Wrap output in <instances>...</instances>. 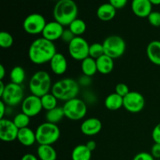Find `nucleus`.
Instances as JSON below:
<instances>
[{
	"instance_id": "f257e3e1",
	"label": "nucleus",
	"mask_w": 160,
	"mask_h": 160,
	"mask_svg": "<svg viewBox=\"0 0 160 160\" xmlns=\"http://www.w3.org/2000/svg\"><path fill=\"white\" fill-rule=\"evenodd\" d=\"M56 53V47L53 42L42 37L35 39L31 44L28 49V57L34 64L42 65L49 62Z\"/></svg>"
},
{
	"instance_id": "f03ea898",
	"label": "nucleus",
	"mask_w": 160,
	"mask_h": 160,
	"mask_svg": "<svg viewBox=\"0 0 160 160\" xmlns=\"http://www.w3.org/2000/svg\"><path fill=\"white\" fill-rule=\"evenodd\" d=\"M78 8L73 0H58L53 9V17L62 26H69L78 18Z\"/></svg>"
},
{
	"instance_id": "7ed1b4c3",
	"label": "nucleus",
	"mask_w": 160,
	"mask_h": 160,
	"mask_svg": "<svg viewBox=\"0 0 160 160\" xmlns=\"http://www.w3.org/2000/svg\"><path fill=\"white\" fill-rule=\"evenodd\" d=\"M80 92V85L74 79L63 78L52 84L51 92L58 100L67 102L77 98Z\"/></svg>"
},
{
	"instance_id": "20e7f679",
	"label": "nucleus",
	"mask_w": 160,
	"mask_h": 160,
	"mask_svg": "<svg viewBox=\"0 0 160 160\" xmlns=\"http://www.w3.org/2000/svg\"><path fill=\"white\" fill-rule=\"evenodd\" d=\"M52 78L48 72L38 70L31 77L29 81V89L32 95L42 97L52 90Z\"/></svg>"
},
{
	"instance_id": "39448f33",
	"label": "nucleus",
	"mask_w": 160,
	"mask_h": 160,
	"mask_svg": "<svg viewBox=\"0 0 160 160\" xmlns=\"http://www.w3.org/2000/svg\"><path fill=\"white\" fill-rule=\"evenodd\" d=\"M36 140L39 145H52L60 137V130L55 123L45 122L39 125L35 131Z\"/></svg>"
},
{
	"instance_id": "423d86ee",
	"label": "nucleus",
	"mask_w": 160,
	"mask_h": 160,
	"mask_svg": "<svg viewBox=\"0 0 160 160\" xmlns=\"http://www.w3.org/2000/svg\"><path fill=\"white\" fill-rule=\"evenodd\" d=\"M65 117L70 120H81L87 114L88 106L83 100L78 98L65 102L62 106Z\"/></svg>"
},
{
	"instance_id": "0eeeda50",
	"label": "nucleus",
	"mask_w": 160,
	"mask_h": 160,
	"mask_svg": "<svg viewBox=\"0 0 160 160\" xmlns=\"http://www.w3.org/2000/svg\"><path fill=\"white\" fill-rule=\"evenodd\" d=\"M102 45L105 55L113 59L121 57L126 51V42L118 35L109 36L105 39Z\"/></svg>"
},
{
	"instance_id": "6e6552de",
	"label": "nucleus",
	"mask_w": 160,
	"mask_h": 160,
	"mask_svg": "<svg viewBox=\"0 0 160 160\" xmlns=\"http://www.w3.org/2000/svg\"><path fill=\"white\" fill-rule=\"evenodd\" d=\"M2 101L8 106H17L24 99V92L21 85L10 82L6 85V89L1 95Z\"/></svg>"
},
{
	"instance_id": "1a4fd4ad",
	"label": "nucleus",
	"mask_w": 160,
	"mask_h": 160,
	"mask_svg": "<svg viewBox=\"0 0 160 160\" xmlns=\"http://www.w3.org/2000/svg\"><path fill=\"white\" fill-rule=\"evenodd\" d=\"M88 42L82 37H75L73 40L68 44V52L73 59L82 61L89 56Z\"/></svg>"
},
{
	"instance_id": "9d476101",
	"label": "nucleus",
	"mask_w": 160,
	"mask_h": 160,
	"mask_svg": "<svg viewBox=\"0 0 160 160\" xmlns=\"http://www.w3.org/2000/svg\"><path fill=\"white\" fill-rule=\"evenodd\" d=\"M45 18L40 13H31L24 19L23 28L24 31L31 35L42 34L46 25Z\"/></svg>"
},
{
	"instance_id": "9b49d317",
	"label": "nucleus",
	"mask_w": 160,
	"mask_h": 160,
	"mask_svg": "<svg viewBox=\"0 0 160 160\" xmlns=\"http://www.w3.org/2000/svg\"><path fill=\"white\" fill-rule=\"evenodd\" d=\"M145 99L143 95L138 92H130L123 97V108L131 113L140 112L144 109Z\"/></svg>"
},
{
	"instance_id": "f8f14e48",
	"label": "nucleus",
	"mask_w": 160,
	"mask_h": 160,
	"mask_svg": "<svg viewBox=\"0 0 160 160\" xmlns=\"http://www.w3.org/2000/svg\"><path fill=\"white\" fill-rule=\"evenodd\" d=\"M42 109L43 107H42L41 97L32 94L24 98L21 103V112L31 118L38 115Z\"/></svg>"
},
{
	"instance_id": "ddd939ff",
	"label": "nucleus",
	"mask_w": 160,
	"mask_h": 160,
	"mask_svg": "<svg viewBox=\"0 0 160 160\" xmlns=\"http://www.w3.org/2000/svg\"><path fill=\"white\" fill-rule=\"evenodd\" d=\"M19 129L12 120L8 119L0 120V139L5 142L17 140Z\"/></svg>"
},
{
	"instance_id": "4468645a",
	"label": "nucleus",
	"mask_w": 160,
	"mask_h": 160,
	"mask_svg": "<svg viewBox=\"0 0 160 160\" xmlns=\"http://www.w3.org/2000/svg\"><path fill=\"white\" fill-rule=\"evenodd\" d=\"M64 30L65 29L63 28V26L56 20L48 22L46 23L42 31V37L48 41L55 42L61 38Z\"/></svg>"
},
{
	"instance_id": "2eb2a0df",
	"label": "nucleus",
	"mask_w": 160,
	"mask_h": 160,
	"mask_svg": "<svg viewBox=\"0 0 160 160\" xmlns=\"http://www.w3.org/2000/svg\"><path fill=\"white\" fill-rule=\"evenodd\" d=\"M102 124L99 119L90 117L82 122L81 125V131L86 136H94L101 131Z\"/></svg>"
},
{
	"instance_id": "dca6fc26",
	"label": "nucleus",
	"mask_w": 160,
	"mask_h": 160,
	"mask_svg": "<svg viewBox=\"0 0 160 160\" xmlns=\"http://www.w3.org/2000/svg\"><path fill=\"white\" fill-rule=\"evenodd\" d=\"M152 6L149 0H132L131 9L135 16L145 18L152 12Z\"/></svg>"
},
{
	"instance_id": "f3484780",
	"label": "nucleus",
	"mask_w": 160,
	"mask_h": 160,
	"mask_svg": "<svg viewBox=\"0 0 160 160\" xmlns=\"http://www.w3.org/2000/svg\"><path fill=\"white\" fill-rule=\"evenodd\" d=\"M50 68L53 73L56 75H62L66 73L68 67L67 58L63 54L57 52L49 62Z\"/></svg>"
},
{
	"instance_id": "a211bd4d",
	"label": "nucleus",
	"mask_w": 160,
	"mask_h": 160,
	"mask_svg": "<svg viewBox=\"0 0 160 160\" xmlns=\"http://www.w3.org/2000/svg\"><path fill=\"white\" fill-rule=\"evenodd\" d=\"M117 14V9L109 2L103 3L98 6L96 15L102 21H110L115 17Z\"/></svg>"
},
{
	"instance_id": "6ab92c4d",
	"label": "nucleus",
	"mask_w": 160,
	"mask_h": 160,
	"mask_svg": "<svg viewBox=\"0 0 160 160\" xmlns=\"http://www.w3.org/2000/svg\"><path fill=\"white\" fill-rule=\"evenodd\" d=\"M17 140L23 146H31L37 142L35 131H34L29 128L20 129L19 130L18 136H17Z\"/></svg>"
},
{
	"instance_id": "aec40b11",
	"label": "nucleus",
	"mask_w": 160,
	"mask_h": 160,
	"mask_svg": "<svg viewBox=\"0 0 160 160\" xmlns=\"http://www.w3.org/2000/svg\"><path fill=\"white\" fill-rule=\"evenodd\" d=\"M146 55L152 63L160 66V41H152L146 48Z\"/></svg>"
},
{
	"instance_id": "412c9836",
	"label": "nucleus",
	"mask_w": 160,
	"mask_h": 160,
	"mask_svg": "<svg viewBox=\"0 0 160 160\" xmlns=\"http://www.w3.org/2000/svg\"><path fill=\"white\" fill-rule=\"evenodd\" d=\"M97 69L98 73L102 74H109L114 68L113 59L106 55H103L96 59Z\"/></svg>"
},
{
	"instance_id": "4be33fe9",
	"label": "nucleus",
	"mask_w": 160,
	"mask_h": 160,
	"mask_svg": "<svg viewBox=\"0 0 160 160\" xmlns=\"http://www.w3.org/2000/svg\"><path fill=\"white\" fill-rule=\"evenodd\" d=\"M104 105L106 109L111 111H116L123 107V97L120 96L116 92L109 94L105 98Z\"/></svg>"
},
{
	"instance_id": "5701e85b",
	"label": "nucleus",
	"mask_w": 160,
	"mask_h": 160,
	"mask_svg": "<svg viewBox=\"0 0 160 160\" xmlns=\"http://www.w3.org/2000/svg\"><path fill=\"white\" fill-rule=\"evenodd\" d=\"M37 154L39 160H56L57 159L56 149L50 145H39Z\"/></svg>"
},
{
	"instance_id": "b1692460",
	"label": "nucleus",
	"mask_w": 160,
	"mask_h": 160,
	"mask_svg": "<svg viewBox=\"0 0 160 160\" xmlns=\"http://www.w3.org/2000/svg\"><path fill=\"white\" fill-rule=\"evenodd\" d=\"M81 67L83 74L86 77H88V78L94 76L98 72L96 59H93L90 56L85 58L81 61Z\"/></svg>"
},
{
	"instance_id": "393cba45",
	"label": "nucleus",
	"mask_w": 160,
	"mask_h": 160,
	"mask_svg": "<svg viewBox=\"0 0 160 160\" xmlns=\"http://www.w3.org/2000/svg\"><path fill=\"white\" fill-rule=\"evenodd\" d=\"M92 152L86 145H78L73 149L71 153L72 160H91Z\"/></svg>"
},
{
	"instance_id": "a878e982",
	"label": "nucleus",
	"mask_w": 160,
	"mask_h": 160,
	"mask_svg": "<svg viewBox=\"0 0 160 160\" xmlns=\"http://www.w3.org/2000/svg\"><path fill=\"white\" fill-rule=\"evenodd\" d=\"M26 78V72L20 66H16L11 70L9 73V79L13 84L21 85Z\"/></svg>"
},
{
	"instance_id": "bb28decb",
	"label": "nucleus",
	"mask_w": 160,
	"mask_h": 160,
	"mask_svg": "<svg viewBox=\"0 0 160 160\" xmlns=\"http://www.w3.org/2000/svg\"><path fill=\"white\" fill-rule=\"evenodd\" d=\"M63 117H65L63 109L62 107H59V106H57L49 111H47L46 114H45L46 122L55 123V124L62 120Z\"/></svg>"
},
{
	"instance_id": "cd10ccee",
	"label": "nucleus",
	"mask_w": 160,
	"mask_h": 160,
	"mask_svg": "<svg viewBox=\"0 0 160 160\" xmlns=\"http://www.w3.org/2000/svg\"><path fill=\"white\" fill-rule=\"evenodd\" d=\"M69 29L72 31L76 37H81L86 31L87 25L83 20L77 18L69 25Z\"/></svg>"
},
{
	"instance_id": "c85d7f7f",
	"label": "nucleus",
	"mask_w": 160,
	"mask_h": 160,
	"mask_svg": "<svg viewBox=\"0 0 160 160\" xmlns=\"http://www.w3.org/2000/svg\"><path fill=\"white\" fill-rule=\"evenodd\" d=\"M41 100H42V107L45 110L49 111L57 107L58 99L52 92H49V93L41 97Z\"/></svg>"
},
{
	"instance_id": "c756f323",
	"label": "nucleus",
	"mask_w": 160,
	"mask_h": 160,
	"mask_svg": "<svg viewBox=\"0 0 160 160\" xmlns=\"http://www.w3.org/2000/svg\"><path fill=\"white\" fill-rule=\"evenodd\" d=\"M13 123H15L16 126L18 128V129H22V128H28L31 122V117H28L23 112H20V113L17 114L14 117L13 120H12Z\"/></svg>"
},
{
	"instance_id": "7c9ffc66",
	"label": "nucleus",
	"mask_w": 160,
	"mask_h": 160,
	"mask_svg": "<svg viewBox=\"0 0 160 160\" xmlns=\"http://www.w3.org/2000/svg\"><path fill=\"white\" fill-rule=\"evenodd\" d=\"M103 55H105V52L102 44L95 42V43L90 45V47H89V56L90 57L97 59Z\"/></svg>"
},
{
	"instance_id": "2f4dec72",
	"label": "nucleus",
	"mask_w": 160,
	"mask_h": 160,
	"mask_svg": "<svg viewBox=\"0 0 160 160\" xmlns=\"http://www.w3.org/2000/svg\"><path fill=\"white\" fill-rule=\"evenodd\" d=\"M13 45V38L7 31L0 32V46L3 48H9Z\"/></svg>"
},
{
	"instance_id": "473e14b6",
	"label": "nucleus",
	"mask_w": 160,
	"mask_h": 160,
	"mask_svg": "<svg viewBox=\"0 0 160 160\" xmlns=\"http://www.w3.org/2000/svg\"><path fill=\"white\" fill-rule=\"evenodd\" d=\"M147 18H148V22L152 26L156 27V28L160 27V12L152 11Z\"/></svg>"
},
{
	"instance_id": "72a5a7b5",
	"label": "nucleus",
	"mask_w": 160,
	"mask_h": 160,
	"mask_svg": "<svg viewBox=\"0 0 160 160\" xmlns=\"http://www.w3.org/2000/svg\"><path fill=\"white\" fill-rule=\"evenodd\" d=\"M131 92L128 88V86L127 85L124 83H119L117 84L115 88V92L117 94H118L119 95L122 97H125L128 95L129 92Z\"/></svg>"
},
{
	"instance_id": "f704fd0d",
	"label": "nucleus",
	"mask_w": 160,
	"mask_h": 160,
	"mask_svg": "<svg viewBox=\"0 0 160 160\" xmlns=\"http://www.w3.org/2000/svg\"><path fill=\"white\" fill-rule=\"evenodd\" d=\"M76 37L74 34L72 33V31L70 29H65L64 30L63 33L62 34V37L60 39H62L64 42L67 44H70L72 41L73 40V38Z\"/></svg>"
},
{
	"instance_id": "c9c22d12",
	"label": "nucleus",
	"mask_w": 160,
	"mask_h": 160,
	"mask_svg": "<svg viewBox=\"0 0 160 160\" xmlns=\"http://www.w3.org/2000/svg\"><path fill=\"white\" fill-rule=\"evenodd\" d=\"M133 160H156L155 158L152 156L151 153L146 152H142L136 155Z\"/></svg>"
},
{
	"instance_id": "e433bc0d",
	"label": "nucleus",
	"mask_w": 160,
	"mask_h": 160,
	"mask_svg": "<svg viewBox=\"0 0 160 160\" xmlns=\"http://www.w3.org/2000/svg\"><path fill=\"white\" fill-rule=\"evenodd\" d=\"M152 138L155 143L160 144V123L153 128L152 132Z\"/></svg>"
},
{
	"instance_id": "4c0bfd02",
	"label": "nucleus",
	"mask_w": 160,
	"mask_h": 160,
	"mask_svg": "<svg viewBox=\"0 0 160 160\" xmlns=\"http://www.w3.org/2000/svg\"><path fill=\"white\" fill-rule=\"evenodd\" d=\"M128 0H109V2L117 9H123L128 4Z\"/></svg>"
},
{
	"instance_id": "58836bf2",
	"label": "nucleus",
	"mask_w": 160,
	"mask_h": 160,
	"mask_svg": "<svg viewBox=\"0 0 160 160\" xmlns=\"http://www.w3.org/2000/svg\"><path fill=\"white\" fill-rule=\"evenodd\" d=\"M151 154L155 159H160V144L155 143L151 149Z\"/></svg>"
},
{
	"instance_id": "ea45409f",
	"label": "nucleus",
	"mask_w": 160,
	"mask_h": 160,
	"mask_svg": "<svg viewBox=\"0 0 160 160\" xmlns=\"http://www.w3.org/2000/svg\"><path fill=\"white\" fill-rule=\"evenodd\" d=\"M6 110H7L6 104L1 100L0 102V120L4 118L5 114L6 113Z\"/></svg>"
},
{
	"instance_id": "a19ab883",
	"label": "nucleus",
	"mask_w": 160,
	"mask_h": 160,
	"mask_svg": "<svg viewBox=\"0 0 160 160\" xmlns=\"http://www.w3.org/2000/svg\"><path fill=\"white\" fill-rule=\"evenodd\" d=\"M39 159L34 155L31 154V153H28V154L23 155V157L21 158V160H38Z\"/></svg>"
},
{
	"instance_id": "79ce46f5",
	"label": "nucleus",
	"mask_w": 160,
	"mask_h": 160,
	"mask_svg": "<svg viewBox=\"0 0 160 160\" xmlns=\"http://www.w3.org/2000/svg\"><path fill=\"white\" fill-rule=\"evenodd\" d=\"M86 146L89 148V150H91L92 152H93L94 150L96 148V142L93 140H90L85 144Z\"/></svg>"
},
{
	"instance_id": "37998d69",
	"label": "nucleus",
	"mask_w": 160,
	"mask_h": 160,
	"mask_svg": "<svg viewBox=\"0 0 160 160\" xmlns=\"http://www.w3.org/2000/svg\"><path fill=\"white\" fill-rule=\"evenodd\" d=\"M5 76H6V69L4 66L0 65V81H2Z\"/></svg>"
},
{
	"instance_id": "c03bdc74",
	"label": "nucleus",
	"mask_w": 160,
	"mask_h": 160,
	"mask_svg": "<svg viewBox=\"0 0 160 160\" xmlns=\"http://www.w3.org/2000/svg\"><path fill=\"white\" fill-rule=\"evenodd\" d=\"M6 85L4 83H3V81H0V96L3 94L5 89H6Z\"/></svg>"
},
{
	"instance_id": "a18cd8bd",
	"label": "nucleus",
	"mask_w": 160,
	"mask_h": 160,
	"mask_svg": "<svg viewBox=\"0 0 160 160\" xmlns=\"http://www.w3.org/2000/svg\"><path fill=\"white\" fill-rule=\"evenodd\" d=\"M149 1L154 6H159V5H160V0H149Z\"/></svg>"
},
{
	"instance_id": "49530a36",
	"label": "nucleus",
	"mask_w": 160,
	"mask_h": 160,
	"mask_svg": "<svg viewBox=\"0 0 160 160\" xmlns=\"http://www.w3.org/2000/svg\"><path fill=\"white\" fill-rule=\"evenodd\" d=\"M158 160H160V159H158Z\"/></svg>"
}]
</instances>
